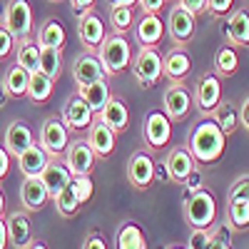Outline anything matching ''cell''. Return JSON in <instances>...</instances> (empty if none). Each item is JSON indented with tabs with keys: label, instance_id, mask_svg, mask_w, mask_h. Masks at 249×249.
<instances>
[{
	"label": "cell",
	"instance_id": "cell-52",
	"mask_svg": "<svg viewBox=\"0 0 249 249\" xmlns=\"http://www.w3.org/2000/svg\"><path fill=\"white\" fill-rule=\"evenodd\" d=\"M10 100V95H8V90H5V80L0 77V110L5 107V102Z\"/></svg>",
	"mask_w": 249,
	"mask_h": 249
},
{
	"label": "cell",
	"instance_id": "cell-51",
	"mask_svg": "<svg viewBox=\"0 0 249 249\" xmlns=\"http://www.w3.org/2000/svg\"><path fill=\"white\" fill-rule=\"evenodd\" d=\"M10 247V239H8V227L3 222V217H0V249H8Z\"/></svg>",
	"mask_w": 249,
	"mask_h": 249
},
{
	"label": "cell",
	"instance_id": "cell-46",
	"mask_svg": "<svg viewBox=\"0 0 249 249\" xmlns=\"http://www.w3.org/2000/svg\"><path fill=\"white\" fill-rule=\"evenodd\" d=\"M164 3H167V0H137L142 13H152V15H160L164 10Z\"/></svg>",
	"mask_w": 249,
	"mask_h": 249
},
{
	"label": "cell",
	"instance_id": "cell-47",
	"mask_svg": "<svg viewBox=\"0 0 249 249\" xmlns=\"http://www.w3.org/2000/svg\"><path fill=\"white\" fill-rule=\"evenodd\" d=\"M10 172V152L5 147H0V179H5Z\"/></svg>",
	"mask_w": 249,
	"mask_h": 249
},
{
	"label": "cell",
	"instance_id": "cell-11",
	"mask_svg": "<svg viewBox=\"0 0 249 249\" xmlns=\"http://www.w3.org/2000/svg\"><path fill=\"white\" fill-rule=\"evenodd\" d=\"M232 234H234V230L227 222L214 224L212 230H192L187 249H234Z\"/></svg>",
	"mask_w": 249,
	"mask_h": 249
},
{
	"label": "cell",
	"instance_id": "cell-56",
	"mask_svg": "<svg viewBox=\"0 0 249 249\" xmlns=\"http://www.w3.org/2000/svg\"><path fill=\"white\" fill-rule=\"evenodd\" d=\"M164 249H187L184 244H170V247H164Z\"/></svg>",
	"mask_w": 249,
	"mask_h": 249
},
{
	"label": "cell",
	"instance_id": "cell-31",
	"mask_svg": "<svg viewBox=\"0 0 249 249\" xmlns=\"http://www.w3.org/2000/svg\"><path fill=\"white\" fill-rule=\"evenodd\" d=\"M53 157L40 147V142H35L33 147H28L23 155L18 157V167H20V172H23L25 177H35V175H40L45 170V164L50 162Z\"/></svg>",
	"mask_w": 249,
	"mask_h": 249
},
{
	"label": "cell",
	"instance_id": "cell-15",
	"mask_svg": "<svg viewBox=\"0 0 249 249\" xmlns=\"http://www.w3.org/2000/svg\"><path fill=\"white\" fill-rule=\"evenodd\" d=\"M77 35H80V43L85 45V50L95 53L100 48V43L105 40L107 30H105L102 18L95 10H85L77 15Z\"/></svg>",
	"mask_w": 249,
	"mask_h": 249
},
{
	"label": "cell",
	"instance_id": "cell-32",
	"mask_svg": "<svg viewBox=\"0 0 249 249\" xmlns=\"http://www.w3.org/2000/svg\"><path fill=\"white\" fill-rule=\"evenodd\" d=\"M53 90H55V80L48 77L43 70H37L30 75V82H28V100L35 102V105H45V102H50L53 97Z\"/></svg>",
	"mask_w": 249,
	"mask_h": 249
},
{
	"label": "cell",
	"instance_id": "cell-10",
	"mask_svg": "<svg viewBox=\"0 0 249 249\" xmlns=\"http://www.w3.org/2000/svg\"><path fill=\"white\" fill-rule=\"evenodd\" d=\"M162 105H164V115H167L172 122H182L190 117L195 97L187 90L184 82H170V88L162 95Z\"/></svg>",
	"mask_w": 249,
	"mask_h": 249
},
{
	"label": "cell",
	"instance_id": "cell-43",
	"mask_svg": "<svg viewBox=\"0 0 249 249\" xmlns=\"http://www.w3.org/2000/svg\"><path fill=\"white\" fill-rule=\"evenodd\" d=\"M227 199H249V175H247V177H239V179L230 187Z\"/></svg>",
	"mask_w": 249,
	"mask_h": 249
},
{
	"label": "cell",
	"instance_id": "cell-5",
	"mask_svg": "<svg viewBox=\"0 0 249 249\" xmlns=\"http://www.w3.org/2000/svg\"><path fill=\"white\" fill-rule=\"evenodd\" d=\"M132 75L137 80V85L150 90L164 77L162 75V53L157 48H140V53L132 57Z\"/></svg>",
	"mask_w": 249,
	"mask_h": 249
},
{
	"label": "cell",
	"instance_id": "cell-29",
	"mask_svg": "<svg viewBox=\"0 0 249 249\" xmlns=\"http://www.w3.org/2000/svg\"><path fill=\"white\" fill-rule=\"evenodd\" d=\"M95 117H100V120L105 122L107 127H112L117 135L130 127V110H127V105H124L120 97H110L107 105L102 107V112L95 115Z\"/></svg>",
	"mask_w": 249,
	"mask_h": 249
},
{
	"label": "cell",
	"instance_id": "cell-34",
	"mask_svg": "<svg viewBox=\"0 0 249 249\" xmlns=\"http://www.w3.org/2000/svg\"><path fill=\"white\" fill-rule=\"evenodd\" d=\"M214 120L219 122V127L224 130V135H227V137L234 135V132L242 127L239 107L234 105V102H230V100H222V102H219V107H217V112H214Z\"/></svg>",
	"mask_w": 249,
	"mask_h": 249
},
{
	"label": "cell",
	"instance_id": "cell-50",
	"mask_svg": "<svg viewBox=\"0 0 249 249\" xmlns=\"http://www.w3.org/2000/svg\"><path fill=\"white\" fill-rule=\"evenodd\" d=\"M182 187H187V190H190V192H195V190H199V187H202V179H199V175H197V170L190 175V177H187V182L182 184Z\"/></svg>",
	"mask_w": 249,
	"mask_h": 249
},
{
	"label": "cell",
	"instance_id": "cell-48",
	"mask_svg": "<svg viewBox=\"0 0 249 249\" xmlns=\"http://www.w3.org/2000/svg\"><path fill=\"white\" fill-rule=\"evenodd\" d=\"M95 3H97V0H70V8L80 15L85 10H95Z\"/></svg>",
	"mask_w": 249,
	"mask_h": 249
},
{
	"label": "cell",
	"instance_id": "cell-12",
	"mask_svg": "<svg viewBox=\"0 0 249 249\" xmlns=\"http://www.w3.org/2000/svg\"><path fill=\"white\" fill-rule=\"evenodd\" d=\"M15 40L33 35V5L28 0H8L5 3V23Z\"/></svg>",
	"mask_w": 249,
	"mask_h": 249
},
{
	"label": "cell",
	"instance_id": "cell-35",
	"mask_svg": "<svg viewBox=\"0 0 249 249\" xmlns=\"http://www.w3.org/2000/svg\"><path fill=\"white\" fill-rule=\"evenodd\" d=\"M239 70V55H237V48H232L230 43L222 45L214 55V72L219 77H232L234 72Z\"/></svg>",
	"mask_w": 249,
	"mask_h": 249
},
{
	"label": "cell",
	"instance_id": "cell-33",
	"mask_svg": "<svg viewBox=\"0 0 249 249\" xmlns=\"http://www.w3.org/2000/svg\"><path fill=\"white\" fill-rule=\"evenodd\" d=\"M224 222L234 232H247L249 230V199H227Z\"/></svg>",
	"mask_w": 249,
	"mask_h": 249
},
{
	"label": "cell",
	"instance_id": "cell-24",
	"mask_svg": "<svg viewBox=\"0 0 249 249\" xmlns=\"http://www.w3.org/2000/svg\"><path fill=\"white\" fill-rule=\"evenodd\" d=\"M33 144H35V135L30 132V127L23 120H13L5 130V150L10 152V157L18 160Z\"/></svg>",
	"mask_w": 249,
	"mask_h": 249
},
{
	"label": "cell",
	"instance_id": "cell-57",
	"mask_svg": "<svg viewBox=\"0 0 249 249\" xmlns=\"http://www.w3.org/2000/svg\"><path fill=\"white\" fill-rule=\"evenodd\" d=\"M50 3H62V0H50Z\"/></svg>",
	"mask_w": 249,
	"mask_h": 249
},
{
	"label": "cell",
	"instance_id": "cell-45",
	"mask_svg": "<svg viewBox=\"0 0 249 249\" xmlns=\"http://www.w3.org/2000/svg\"><path fill=\"white\" fill-rule=\"evenodd\" d=\"M177 3H179L184 10H190L195 18L202 15V13H207V0H177Z\"/></svg>",
	"mask_w": 249,
	"mask_h": 249
},
{
	"label": "cell",
	"instance_id": "cell-13",
	"mask_svg": "<svg viewBox=\"0 0 249 249\" xmlns=\"http://www.w3.org/2000/svg\"><path fill=\"white\" fill-rule=\"evenodd\" d=\"M197 167V162L190 152V147L187 144H177V147H172L167 152V157H164V170H167V179L175 182V184H184L187 177H190Z\"/></svg>",
	"mask_w": 249,
	"mask_h": 249
},
{
	"label": "cell",
	"instance_id": "cell-40",
	"mask_svg": "<svg viewBox=\"0 0 249 249\" xmlns=\"http://www.w3.org/2000/svg\"><path fill=\"white\" fill-rule=\"evenodd\" d=\"M72 190H75V195H77V199L82 202V204H88L90 199H92V192H95V184H92V179H90V175H80V177H72Z\"/></svg>",
	"mask_w": 249,
	"mask_h": 249
},
{
	"label": "cell",
	"instance_id": "cell-4",
	"mask_svg": "<svg viewBox=\"0 0 249 249\" xmlns=\"http://www.w3.org/2000/svg\"><path fill=\"white\" fill-rule=\"evenodd\" d=\"M124 177H127L130 187L137 192L150 190L152 182L157 179V162L152 160L150 150H135L124 164Z\"/></svg>",
	"mask_w": 249,
	"mask_h": 249
},
{
	"label": "cell",
	"instance_id": "cell-19",
	"mask_svg": "<svg viewBox=\"0 0 249 249\" xmlns=\"http://www.w3.org/2000/svg\"><path fill=\"white\" fill-rule=\"evenodd\" d=\"M50 199L53 197L48 192L45 182L40 179V175L23 179V184H20V202H23V207L28 212H43Z\"/></svg>",
	"mask_w": 249,
	"mask_h": 249
},
{
	"label": "cell",
	"instance_id": "cell-39",
	"mask_svg": "<svg viewBox=\"0 0 249 249\" xmlns=\"http://www.w3.org/2000/svg\"><path fill=\"white\" fill-rule=\"evenodd\" d=\"M40 70L48 77L57 80L62 72V50L55 48H40Z\"/></svg>",
	"mask_w": 249,
	"mask_h": 249
},
{
	"label": "cell",
	"instance_id": "cell-9",
	"mask_svg": "<svg viewBox=\"0 0 249 249\" xmlns=\"http://www.w3.org/2000/svg\"><path fill=\"white\" fill-rule=\"evenodd\" d=\"M195 107L202 115H214L222 102V77L217 72H204L195 85Z\"/></svg>",
	"mask_w": 249,
	"mask_h": 249
},
{
	"label": "cell",
	"instance_id": "cell-58",
	"mask_svg": "<svg viewBox=\"0 0 249 249\" xmlns=\"http://www.w3.org/2000/svg\"><path fill=\"white\" fill-rule=\"evenodd\" d=\"M167 3H170V0H167ZM172 3H175V0H172Z\"/></svg>",
	"mask_w": 249,
	"mask_h": 249
},
{
	"label": "cell",
	"instance_id": "cell-26",
	"mask_svg": "<svg viewBox=\"0 0 249 249\" xmlns=\"http://www.w3.org/2000/svg\"><path fill=\"white\" fill-rule=\"evenodd\" d=\"M115 249H147V237L140 222L127 219L117 227L115 232Z\"/></svg>",
	"mask_w": 249,
	"mask_h": 249
},
{
	"label": "cell",
	"instance_id": "cell-23",
	"mask_svg": "<svg viewBox=\"0 0 249 249\" xmlns=\"http://www.w3.org/2000/svg\"><path fill=\"white\" fill-rule=\"evenodd\" d=\"M224 35L232 48H249V13L244 8L230 13L224 23Z\"/></svg>",
	"mask_w": 249,
	"mask_h": 249
},
{
	"label": "cell",
	"instance_id": "cell-7",
	"mask_svg": "<svg viewBox=\"0 0 249 249\" xmlns=\"http://www.w3.org/2000/svg\"><path fill=\"white\" fill-rule=\"evenodd\" d=\"M167 35L175 45L179 48H187L192 43V37H195V30H197V18L190 13V10H184L177 0L172 3L170 13H167Z\"/></svg>",
	"mask_w": 249,
	"mask_h": 249
},
{
	"label": "cell",
	"instance_id": "cell-25",
	"mask_svg": "<svg viewBox=\"0 0 249 249\" xmlns=\"http://www.w3.org/2000/svg\"><path fill=\"white\" fill-rule=\"evenodd\" d=\"M15 65L28 70L30 75L40 70V45H37L35 35L15 40Z\"/></svg>",
	"mask_w": 249,
	"mask_h": 249
},
{
	"label": "cell",
	"instance_id": "cell-53",
	"mask_svg": "<svg viewBox=\"0 0 249 249\" xmlns=\"http://www.w3.org/2000/svg\"><path fill=\"white\" fill-rule=\"evenodd\" d=\"M107 5H110V8H117V5H127V8H135V5H137V0H107Z\"/></svg>",
	"mask_w": 249,
	"mask_h": 249
},
{
	"label": "cell",
	"instance_id": "cell-27",
	"mask_svg": "<svg viewBox=\"0 0 249 249\" xmlns=\"http://www.w3.org/2000/svg\"><path fill=\"white\" fill-rule=\"evenodd\" d=\"M40 179L45 182V187H48V192H50V197H55V195H60L65 187L70 184V179H72V172L68 170V164H62V162H57L55 157L45 164V170L40 172Z\"/></svg>",
	"mask_w": 249,
	"mask_h": 249
},
{
	"label": "cell",
	"instance_id": "cell-22",
	"mask_svg": "<svg viewBox=\"0 0 249 249\" xmlns=\"http://www.w3.org/2000/svg\"><path fill=\"white\" fill-rule=\"evenodd\" d=\"M72 77L77 85H90V82H97V80H105L107 72L102 68V62L97 57V53H85V55H77L75 62H72Z\"/></svg>",
	"mask_w": 249,
	"mask_h": 249
},
{
	"label": "cell",
	"instance_id": "cell-21",
	"mask_svg": "<svg viewBox=\"0 0 249 249\" xmlns=\"http://www.w3.org/2000/svg\"><path fill=\"white\" fill-rule=\"evenodd\" d=\"M135 40L140 43V48H157L160 40L164 37V23L160 15H152V13H144L137 23H135Z\"/></svg>",
	"mask_w": 249,
	"mask_h": 249
},
{
	"label": "cell",
	"instance_id": "cell-14",
	"mask_svg": "<svg viewBox=\"0 0 249 249\" xmlns=\"http://www.w3.org/2000/svg\"><path fill=\"white\" fill-rule=\"evenodd\" d=\"M62 122H65L72 132H88V127L95 122V112L90 110L88 102L75 92L65 100V105H62Z\"/></svg>",
	"mask_w": 249,
	"mask_h": 249
},
{
	"label": "cell",
	"instance_id": "cell-55",
	"mask_svg": "<svg viewBox=\"0 0 249 249\" xmlns=\"http://www.w3.org/2000/svg\"><path fill=\"white\" fill-rule=\"evenodd\" d=\"M3 212H5V195L0 190V217H3Z\"/></svg>",
	"mask_w": 249,
	"mask_h": 249
},
{
	"label": "cell",
	"instance_id": "cell-36",
	"mask_svg": "<svg viewBox=\"0 0 249 249\" xmlns=\"http://www.w3.org/2000/svg\"><path fill=\"white\" fill-rule=\"evenodd\" d=\"M5 90L10 97H25L28 95V82H30V72L23 70L20 65H13L8 72H5Z\"/></svg>",
	"mask_w": 249,
	"mask_h": 249
},
{
	"label": "cell",
	"instance_id": "cell-3",
	"mask_svg": "<svg viewBox=\"0 0 249 249\" xmlns=\"http://www.w3.org/2000/svg\"><path fill=\"white\" fill-rule=\"evenodd\" d=\"M100 62H102V68H105L107 77H117L122 75L124 70H127L132 65V45H130V40L120 35V33H107L105 40L100 43V48L95 50Z\"/></svg>",
	"mask_w": 249,
	"mask_h": 249
},
{
	"label": "cell",
	"instance_id": "cell-38",
	"mask_svg": "<svg viewBox=\"0 0 249 249\" xmlns=\"http://www.w3.org/2000/svg\"><path fill=\"white\" fill-rule=\"evenodd\" d=\"M132 28H135V8H127V5L110 8V30L112 33L127 35Z\"/></svg>",
	"mask_w": 249,
	"mask_h": 249
},
{
	"label": "cell",
	"instance_id": "cell-17",
	"mask_svg": "<svg viewBox=\"0 0 249 249\" xmlns=\"http://www.w3.org/2000/svg\"><path fill=\"white\" fill-rule=\"evenodd\" d=\"M85 140L92 147V152L97 157H102V160H107L115 152V147H117V132L112 127H107L100 117H95V122L88 127V137Z\"/></svg>",
	"mask_w": 249,
	"mask_h": 249
},
{
	"label": "cell",
	"instance_id": "cell-1",
	"mask_svg": "<svg viewBox=\"0 0 249 249\" xmlns=\"http://www.w3.org/2000/svg\"><path fill=\"white\" fill-rule=\"evenodd\" d=\"M187 147H190L192 157L197 164H217L224 155V147H227V135L224 130L219 127V122L214 120V115H204L190 132L187 137Z\"/></svg>",
	"mask_w": 249,
	"mask_h": 249
},
{
	"label": "cell",
	"instance_id": "cell-49",
	"mask_svg": "<svg viewBox=\"0 0 249 249\" xmlns=\"http://www.w3.org/2000/svg\"><path fill=\"white\" fill-rule=\"evenodd\" d=\"M239 120H242V127L249 132V95L244 97V102L239 105Z\"/></svg>",
	"mask_w": 249,
	"mask_h": 249
},
{
	"label": "cell",
	"instance_id": "cell-42",
	"mask_svg": "<svg viewBox=\"0 0 249 249\" xmlns=\"http://www.w3.org/2000/svg\"><path fill=\"white\" fill-rule=\"evenodd\" d=\"M15 50V37L13 33L5 28V25H0V62H5Z\"/></svg>",
	"mask_w": 249,
	"mask_h": 249
},
{
	"label": "cell",
	"instance_id": "cell-8",
	"mask_svg": "<svg viewBox=\"0 0 249 249\" xmlns=\"http://www.w3.org/2000/svg\"><path fill=\"white\" fill-rule=\"evenodd\" d=\"M40 147H43L50 157H62L70 144V127L65 122H62V117H48L43 122V127H40Z\"/></svg>",
	"mask_w": 249,
	"mask_h": 249
},
{
	"label": "cell",
	"instance_id": "cell-18",
	"mask_svg": "<svg viewBox=\"0 0 249 249\" xmlns=\"http://www.w3.org/2000/svg\"><path fill=\"white\" fill-rule=\"evenodd\" d=\"M5 227H8V239L13 249H25L33 242V222H30V212L28 210H15L5 217Z\"/></svg>",
	"mask_w": 249,
	"mask_h": 249
},
{
	"label": "cell",
	"instance_id": "cell-6",
	"mask_svg": "<svg viewBox=\"0 0 249 249\" xmlns=\"http://www.w3.org/2000/svg\"><path fill=\"white\" fill-rule=\"evenodd\" d=\"M142 137L150 152H162L172 140V120L164 115V110H152L144 117Z\"/></svg>",
	"mask_w": 249,
	"mask_h": 249
},
{
	"label": "cell",
	"instance_id": "cell-30",
	"mask_svg": "<svg viewBox=\"0 0 249 249\" xmlns=\"http://www.w3.org/2000/svg\"><path fill=\"white\" fill-rule=\"evenodd\" d=\"M77 95L88 102L90 110H92L95 115H100L102 107L107 105V100L112 97L107 77H105V80H97V82H90V85H77Z\"/></svg>",
	"mask_w": 249,
	"mask_h": 249
},
{
	"label": "cell",
	"instance_id": "cell-44",
	"mask_svg": "<svg viewBox=\"0 0 249 249\" xmlns=\"http://www.w3.org/2000/svg\"><path fill=\"white\" fill-rule=\"evenodd\" d=\"M82 249H107V242H105V237H102L97 230H92V232L85 237V244H82Z\"/></svg>",
	"mask_w": 249,
	"mask_h": 249
},
{
	"label": "cell",
	"instance_id": "cell-20",
	"mask_svg": "<svg viewBox=\"0 0 249 249\" xmlns=\"http://www.w3.org/2000/svg\"><path fill=\"white\" fill-rule=\"evenodd\" d=\"M192 72V57L187 53V48L175 45L170 53H164L162 57V75L170 82H184L187 75Z\"/></svg>",
	"mask_w": 249,
	"mask_h": 249
},
{
	"label": "cell",
	"instance_id": "cell-28",
	"mask_svg": "<svg viewBox=\"0 0 249 249\" xmlns=\"http://www.w3.org/2000/svg\"><path fill=\"white\" fill-rule=\"evenodd\" d=\"M35 40L40 48H55V50H62L68 43V35H65V28L57 18H48L40 23L37 33H35Z\"/></svg>",
	"mask_w": 249,
	"mask_h": 249
},
{
	"label": "cell",
	"instance_id": "cell-41",
	"mask_svg": "<svg viewBox=\"0 0 249 249\" xmlns=\"http://www.w3.org/2000/svg\"><path fill=\"white\" fill-rule=\"evenodd\" d=\"M234 10V0H207V15L224 18Z\"/></svg>",
	"mask_w": 249,
	"mask_h": 249
},
{
	"label": "cell",
	"instance_id": "cell-2",
	"mask_svg": "<svg viewBox=\"0 0 249 249\" xmlns=\"http://www.w3.org/2000/svg\"><path fill=\"white\" fill-rule=\"evenodd\" d=\"M182 214L190 230H212L219 214L217 197L212 195V190L199 187V190L187 195V199L182 202Z\"/></svg>",
	"mask_w": 249,
	"mask_h": 249
},
{
	"label": "cell",
	"instance_id": "cell-16",
	"mask_svg": "<svg viewBox=\"0 0 249 249\" xmlns=\"http://www.w3.org/2000/svg\"><path fill=\"white\" fill-rule=\"evenodd\" d=\"M95 160H97V155L92 152L88 140H75V142L68 144V150H65V164H68V170L72 172V177L90 175L92 167H95Z\"/></svg>",
	"mask_w": 249,
	"mask_h": 249
},
{
	"label": "cell",
	"instance_id": "cell-37",
	"mask_svg": "<svg viewBox=\"0 0 249 249\" xmlns=\"http://www.w3.org/2000/svg\"><path fill=\"white\" fill-rule=\"evenodd\" d=\"M70 182H72V179H70ZM53 202H55L57 214L65 217V219H72V217L80 212V207H82V202L77 199V195H75V190H72V184H68L60 195H55Z\"/></svg>",
	"mask_w": 249,
	"mask_h": 249
},
{
	"label": "cell",
	"instance_id": "cell-54",
	"mask_svg": "<svg viewBox=\"0 0 249 249\" xmlns=\"http://www.w3.org/2000/svg\"><path fill=\"white\" fill-rule=\"evenodd\" d=\"M25 249H48V244H45V242H37V239H33V242H30Z\"/></svg>",
	"mask_w": 249,
	"mask_h": 249
}]
</instances>
